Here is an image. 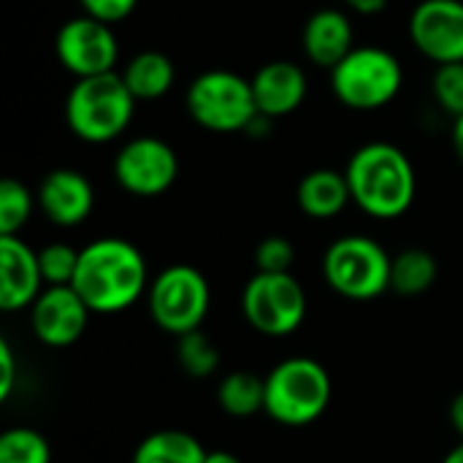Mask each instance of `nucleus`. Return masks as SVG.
Listing matches in <instances>:
<instances>
[{
    "instance_id": "nucleus-1",
    "label": "nucleus",
    "mask_w": 463,
    "mask_h": 463,
    "mask_svg": "<svg viewBox=\"0 0 463 463\" xmlns=\"http://www.w3.org/2000/svg\"><path fill=\"white\" fill-rule=\"evenodd\" d=\"M71 288L84 298L90 312L117 315L149 290L146 260L128 239H95L79 250V269Z\"/></svg>"
},
{
    "instance_id": "nucleus-2",
    "label": "nucleus",
    "mask_w": 463,
    "mask_h": 463,
    "mask_svg": "<svg viewBox=\"0 0 463 463\" xmlns=\"http://www.w3.org/2000/svg\"><path fill=\"white\" fill-rule=\"evenodd\" d=\"M353 203L374 220H396L418 195V174L407 152L391 141L358 146L345 168Z\"/></svg>"
},
{
    "instance_id": "nucleus-3",
    "label": "nucleus",
    "mask_w": 463,
    "mask_h": 463,
    "mask_svg": "<svg viewBox=\"0 0 463 463\" xmlns=\"http://www.w3.org/2000/svg\"><path fill=\"white\" fill-rule=\"evenodd\" d=\"M138 100L130 95L119 71L76 79L65 95L62 117L68 130L84 144H109L119 138L133 117Z\"/></svg>"
},
{
    "instance_id": "nucleus-4",
    "label": "nucleus",
    "mask_w": 463,
    "mask_h": 463,
    "mask_svg": "<svg viewBox=\"0 0 463 463\" xmlns=\"http://www.w3.org/2000/svg\"><path fill=\"white\" fill-rule=\"evenodd\" d=\"M331 374L315 358H288L266 374L263 412L279 426L301 429L315 423L331 404Z\"/></svg>"
},
{
    "instance_id": "nucleus-5",
    "label": "nucleus",
    "mask_w": 463,
    "mask_h": 463,
    "mask_svg": "<svg viewBox=\"0 0 463 463\" xmlns=\"http://www.w3.org/2000/svg\"><path fill=\"white\" fill-rule=\"evenodd\" d=\"M404 87L402 60L383 46H355L331 68V92L350 111H380L391 106Z\"/></svg>"
},
{
    "instance_id": "nucleus-6",
    "label": "nucleus",
    "mask_w": 463,
    "mask_h": 463,
    "mask_svg": "<svg viewBox=\"0 0 463 463\" xmlns=\"http://www.w3.org/2000/svg\"><path fill=\"white\" fill-rule=\"evenodd\" d=\"M184 109L190 119L209 133H244L258 117L252 81L225 71L212 68L198 73L184 92Z\"/></svg>"
},
{
    "instance_id": "nucleus-7",
    "label": "nucleus",
    "mask_w": 463,
    "mask_h": 463,
    "mask_svg": "<svg viewBox=\"0 0 463 463\" xmlns=\"http://www.w3.org/2000/svg\"><path fill=\"white\" fill-rule=\"evenodd\" d=\"M391 255L372 236L350 233L323 255V277L334 293L350 301H372L391 290Z\"/></svg>"
},
{
    "instance_id": "nucleus-8",
    "label": "nucleus",
    "mask_w": 463,
    "mask_h": 463,
    "mask_svg": "<svg viewBox=\"0 0 463 463\" xmlns=\"http://www.w3.org/2000/svg\"><path fill=\"white\" fill-rule=\"evenodd\" d=\"M209 301L212 296L206 277L187 263L163 269L146 290L152 320L157 323V328L174 334L176 339L203 326Z\"/></svg>"
},
{
    "instance_id": "nucleus-9",
    "label": "nucleus",
    "mask_w": 463,
    "mask_h": 463,
    "mask_svg": "<svg viewBox=\"0 0 463 463\" xmlns=\"http://www.w3.org/2000/svg\"><path fill=\"white\" fill-rule=\"evenodd\" d=\"M241 312L247 323L271 339L290 336L307 317V293L293 274H260L244 285Z\"/></svg>"
},
{
    "instance_id": "nucleus-10",
    "label": "nucleus",
    "mask_w": 463,
    "mask_h": 463,
    "mask_svg": "<svg viewBox=\"0 0 463 463\" xmlns=\"http://www.w3.org/2000/svg\"><path fill=\"white\" fill-rule=\"evenodd\" d=\"M54 57L73 79L114 73L119 62V41L111 24L87 14L71 16L54 35Z\"/></svg>"
},
{
    "instance_id": "nucleus-11",
    "label": "nucleus",
    "mask_w": 463,
    "mask_h": 463,
    "mask_svg": "<svg viewBox=\"0 0 463 463\" xmlns=\"http://www.w3.org/2000/svg\"><path fill=\"white\" fill-rule=\"evenodd\" d=\"M179 176L176 149L157 136H136L114 155L117 184L136 198H157L174 187Z\"/></svg>"
},
{
    "instance_id": "nucleus-12",
    "label": "nucleus",
    "mask_w": 463,
    "mask_h": 463,
    "mask_svg": "<svg viewBox=\"0 0 463 463\" xmlns=\"http://www.w3.org/2000/svg\"><path fill=\"white\" fill-rule=\"evenodd\" d=\"M407 33L434 65L463 62V0H420L410 11Z\"/></svg>"
},
{
    "instance_id": "nucleus-13",
    "label": "nucleus",
    "mask_w": 463,
    "mask_h": 463,
    "mask_svg": "<svg viewBox=\"0 0 463 463\" xmlns=\"http://www.w3.org/2000/svg\"><path fill=\"white\" fill-rule=\"evenodd\" d=\"M90 315V307L71 285L43 288L30 307V328L46 347H71L87 331Z\"/></svg>"
},
{
    "instance_id": "nucleus-14",
    "label": "nucleus",
    "mask_w": 463,
    "mask_h": 463,
    "mask_svg": "<svg viewBox=\"0 0 463 463\" xmlns=\"http://www.w3.org/2000/svg\"><path fill=\"white\" fill-rule=\"evenodd\" d=\"M38 209L57 228L81 225L95 206L92 182L76 168H54L49 171L35 190Z\"/></svg>"
},
{
    "instance_id": "nucleus-15",
    "label": "nucleus",
    "mask_w": 463,
    "mask_h": 463,
    "mask_svg": "<svg viewBox=\"0 0 463 463\" xmlns=\"http://www.w3.org/2000/svg\"><path fill=\"white\" fill-rule=\"evenodd\" d=\"M250 81L258 114L269 119L296 114L309 95V76L293 60H271L260 65Z\"/></svg>"
},
{
    "instance_id": "nucleus-16",
    "label": "nucleus",
    "mask_w": 463,
    "mask_h": 463,
    "mask_svg": "<svg viewBox=\"0 0 463 463\" xmlns=\"http://www.w3.org/2000/svg\"><path fill=\"white\" fill-rule=\"evenodd\" d=\"M43 290L38 252L22 236H0V307L19 312Z\"/></svg>"
},
{
    "instance_id": "nucleus-17",
    "label": "nucleus",
    "mask_w": 463,
    "mask_h": 463,
    "mask_svg": "<svg viewBox=\"0 0 463 463\" xmlns=\"http://www.w3.org/2000/svg\"><path fill=\"white\" fill-rule=\"evenodd\" d=\"M301 49L317 68H336L355 49V27L342 8H317L301 27Z\"/></svg>"
},
{
    "instance_id": "nucleus-18",
    "label": "nucleus",
    "mask_w": 463,
    "mask_h": 463,
    "mask_svg": "<svg viewBox=\"0 0 463 463\" xmlns=\"http://www.w3.org/2000/svg\"><path fill=\"white\" fill-rule=\"evenodd\" d=\"M296 203L312 220L339 217L347 209V203H353L345 171H336V168L309 171L307 176H301L296 187Z\"/></svg>"
},
{
    "instance_id": "nucleus-19",
    "label": "nucleus",
    "mask_w": 463,
    "mask_h": 463,
    "mask_svg": "<svg viewBox=\"0 0 463 463\" xmlns=\"http://www.w3.org/2000/svg\"><path fill=\"white\" fill-rule=\"evenodd\" d=\"M119 76H122V81L128 84L130 95L138 103H152V100L165 98L174 90L176 68H174V60L165 52L144 49V52L133 54L125 62Z\"/></svg>"
},
{
    "instance_id": "nucleus-20",
    "label": "nucleus",
    "mask_w": 463,
    "mask_h": 463,
    "mask_svg": "<svg viewBox=\"0 0 463 463\" xmlns=\"http://www.w3.org/2000/svg\"><path fill=\"white\" fill-rule=\"evenodd\" d=\"M203 445L179 429H163L144 437L133 453V463H203L206 461Z\"/></svg>"
},
{
    "instance_id": "nucleus-21",
    "label": "nucleus",
    "mask_w": 463,
    "mask_h": 463,
    "mask_svg": "<svg viewBox=\"0 0 463 463\" xmlns=\"http://www.w3.org/2000/svg\"><path fill=\"white\" fill-rule=\"evenodd\" d=\"M439 263L429 250L410 247L391 260V290L402 298H415L431 290L437 282Z\"/></svg>"
},
{
    "instance_id": "nucleus-22",
    "label": "nucleus",
    "mask_w": 463,
    "mask_h": 463,
    "mask_svg": "<svg viewBox=\"0 0 463 463\" xmlns=\"http://www.w3.org/2000/svg\"><path fill=\"white\" fill-rule=\"evenodd\" d=\"M217 404L231 418H252L266 407V377L255 372H231L217 385Z\"/></svg>"
},
{
    "instance_id": "nucleus-23",
    "label": "nucleus",
    "mask_w": 463,
    "mask_h": 463,
    "mask_svg": "<svg viewBox=\"0 0 463 463\" xmlns=\"http://www.w3.org/2000/svg\"><path fill=\"white\" fill-rule=\"evenodd\" d=\"M0 463H52V448L41 431L16 426L0 434Z\"/></svg>"
},
{
    "instance_id": "nucleus-24",
    "label": "nucleus",
    "mask_w": 463,
    "mask_h": 463,
    "mask_svg": "<svg viewBox=\"0 0 463 463\" xmlns=\"http://www.w3.org/2000/svg\"><path fill=\"white\" fill-rule=\"evenodd\" d=\"M38 206L35 195L19 179L0 182V236H19L27 225L33 209Z\"/></svg>"
},
{
    "instance_id": "nucleus-25",
    "label": "nucleus",
    "mask_w": 463,
    "mask_h": 463,
    "mask_svg": "<svg viewBox=\"0 0 463 463\" xmlns=\"http://www.w3.org/2000/svg\"><path fill=\"white\" fill-rule=\"evenodd\" d=\"M176 355H179V366L184 369V374H190L195 380L212 377L220 366V350L201 328L179 336Z\"/></svg>"
},
{
    "instance_id": "nucleus-26",
    "label": "nucleus",
    "mask_w": 463,
    "mask_h": 463,
    "mask_svg": "<svg viewBox=\"0 0 463 463\" xmlns=\"http://www.w3.org/2000/svg\"><path fill=\"white\" fill-rule=\"evenodd\" d=\"M38 269H41L46 288L73 285V277L79 269V250H73L65 241H52L43 250H38Z\"/></svg>"
},
{
    "instance_id": "nucleus-27",
    "label": "nucleus",
    "mask_w": 463,
    "mask_h": 463,
    "mask_svg": "<svg viewBox=\"0 0 463 463\" xmlns=\"http://www.w3.org/2000/svg\"><path fill=\"white\" fill-rule=\"evenodd\" d=\"M431 95L437 106L453 119L463 117V62L437 65L431 76Z\"/></svg>"
},
{
    "instance_id": "nucleus-28",
    "label": "nucleus",
    "mask_w": 463,
    "mask_h": 463,
    "mask_svg": "<svg viewBox=\"0 0 463 463\" xmlns=\"http://www.w3.org/2000/svg\"><path fill=\"white\" fill-rule=\"evenodd\" d=\"M296 263V250L285 236H266L255 247V269L260 274H290Z\"/></svg>"
},
{
    "instance_id": "nucleus-29",
    "label": "nucleus",
    "mask_w": 463,
    "mask_h": 463,
    "mask_svg": "<svg viewBox=\"0 0 463 463\" xmlns=\"http://www.w3.org/2000/svg\"><path fill=\"white\" fill-rule=\"evenodd\" d=\"M81 11L92 19H100L106 24H119L125 19H130V14L136 11L138 0H79Z\"/></svg>"
},
{
    "instance_id": "nucleus-30",
    "label": "nucleus",
    "mask_w": 463,
    "mask_h": 463,
    "mask_svg": "<svg viewBox=\"0 0 463 463\" xmlns=\"http://www.w3.org/2000/svg\"><path fill=\"white\" fill-rule=\"evenodd\" d=\"M14 383H16V361H14L11 345L3 339L0 342V402H8Z\"/></svg>"
},
{
    "instance_id": "nucleus-31",
    "label": "nucleus",
    "mask_w": 463,
    "mask_h": 463,
    "mask_svg": "<svg viewBox=\"0 0 463 463\" xmlns=\"http://www.w3.org/2000/svg\"><path fill=\"white\" fill-rule=\"evenodd\" d=\"M347 5V11L358 14V16H377L385 11L388 0H342Z\"/></svg>"
},
{
    "instance_id": "nucleus-32",
    "label": "nucleus",
    "mask_w": 463,
    "mask_h": 463,
    "mask_svg": "<svg viewBox=\"0 0 463 463\" xmlns=\"http://www.w3.org/2000/svg\"><path fill=\"white\" fill-rule=\"evenodd\" d=\"M450 426H453V431L461 437L463 442V391L450 402Z\"/></svg>"
},
{
    "instance_id": "nucleus-33",
    "label": "nucleus",
    "mask_w": 463,
    "mask_h": 463,
    "mask_svg": "<svg viewBox=\"0 0 463 463\" xmlns=\"http://www.w3.org/2000/svg\"><path fill=\"white\" fill-rule=\"evenodd\" d=\"M450 141H453V152L461 160L463 165V117L453 119V130H450Z\"/></svg>"
},
{
    "instance_id": "nucleus-34",
    "label": "nucleus",
    "mask_w": 463,
    "mask_h": 463,
    "mask_svg": "<svg viewBox=\"0 0 463 463\" xmlns=\"http://www.w3.org/2000/svg\"><path fill=\"white\" fill-rule=\"evenodd\" d=\"M203 463H241V458L228 453V450H212V453H206V461Z\"/></svg>"
},
{
    "instance_id": "nucleus-35",
    "label": "nucleus",
    "mask_w": 463,
    "mask_h": 463,
    "mask_svg": "<svg viewBox=\"0 0 463 463\" xmlns=\"http://www.w3.org/2000/svg\"><path fill=\"white\" fill-rule=\"evenodd\" d=\"M442 463H463V442H458V445L442 458Z\"/></svg>"
}]
</instances>
